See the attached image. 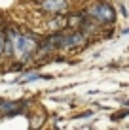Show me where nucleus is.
Masks as SVG:
<instances>
[{
    "label": "nucleus",
    "instance_id": "nucleus-3",
    "mask_svg": "<svg viewBox=\"0 0 129 130\" xmlns=\"http://www.w3.org/2000/svg\"><path fill=\"white\" fill-rule=\"evenodd\" d=\"M42 8L46 11H63L66 8V2L65 0H44Z\"/></svg>",
    "mask_w": 129,
    "mask_h": 130
},
{
    "label": "nucleus",
    "instance_id": "nucleus-2",
    "mask_svg": "<svg viewBox=\"0 0 129 130\" xmlns=\"http://www.w3.org/2000/svg\"><path fill=\"white\" fill-rule=\"evenodd\" d=\"M89 15H93L95 19L99 21H106V23H110V21H114V10L108 6V4H99V6L91 8L89 10Z\"/></svg>",
    "mask_w": 129,
    "mask_h": 130
},
{
    "label": "nucleus",
    "instance_id": "nucleus-1",
    "mask_svg": "<svg viewBox=\"0 0 129 130\" xmlns=\"http://www.w3.org/2000/svg\"><path fill=\"white\" fill-rule=\"evenodd\" d=\"M10 38H11V42H13L15 55H17V57H21V59L29 57L30 53H34V49H36V42H34L32 38H29V36L11 32V34H10Z\"/></svg>",
    "mask_w": 129,
    "mask_h": 130
},
{
    "label": "nucleus",
    "instance_id": "nucleus-4",
    "mask_svg": "<svg viewBox=\"0 0 129 130\" xmlns=\"http://www.w3.org/2000/svg\"><path fill=\"white\" fill-rule=\"evenodd\" d=\"M40 77H42V75H38V74H30V75H27L23 81H36V79H40Z\"/></svg>",
    "mask_w": 129,
    "mask_h": 130
},
{
    "label": "nucleus",
    "instance_id": "nucleus-5",
    "mask_svg": "<svg viewBox=\"0 0 129 130\" xmlns=\"http://www.w3.org/2000/svg\"><path fill=\"white\" fill-rule=\"evenodd\" d=\"M4 49H6V42H4V36L0 34V55L4 53Z\"/></svg>",
    "mask_w": 129,
    "mask_h": 130
}]
</instances>
